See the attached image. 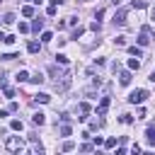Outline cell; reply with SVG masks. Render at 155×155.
I'll return each mask as SVG.
<instances>
[{"instance_id": "cell-1", "label": "cell", "mask_w": 155, "mask_h": 155, "mask_svg": "<svg viewBox=\"0 0 155 155\" xmlns=\"http://www.w3.org/2000/svg\"><path fill=\"white\" fill-rule=\"evenodd\" d=\"M5 148H7L10 153H19V150L24 148V140H22L19 136H10V138L5 140Z\"/></svg>"}, {"instance_id": "cell-2", "label": "cell", "mask_w": 155, "mask_h": 155, "mask_svg": "<svg viewBox=\"0 0 155 155\" xmlns=\"http://www.w3.org/2000/svg\"><path fill=\"white\" fill-rule=\"evenodd\" d=\"M148 99V90H133L131 94H128V102L131 104H143Z\"/></svg>"}, {"instance_id": "cell-3", "label": "cell", "mask_w": 155, "mask_h": 155, "mask_svg": "<svg viewBox=\"0 0 155 155\" xmlns=\"http://www.w3.org/2000/svg\"><path fill=\"white\" fill-rule=\"evenodd\" d=\"M70 82H73V78H70V73H63L58 80H56V90L58 92H65L68 87H70Z\"/></svg>"}, {"instance_id": "cell-4", "label": "cell", "mask_w": 155, "mask_h": 155, "mask_svg": "<svg viewBox=\"0 0 155 155\" xmlns=\"http://www.w3.org/2000/svg\"><path fill=\"white\" fill-rule=\"evenodd\" d=\"M150 39H153V36H150V27H143L140 34H138V46H148Z\"/></svg>"}, {"instance_id": "cell-5", "label": "cell", "mask_w": 155, "mask_h": 155, "mask_svg": "<svg viewBox=\"0 0 155 155\" xmlns=\"http://www.w3.org/2000/svg\"><path fill=\"white\" fill-rule=\"evenodd\" d=\"M116 27H126V10H116L114 12V19H111Z\"/></svg>"}, {"instance_id": "cell-6", "label": "cell", "mask_w": 155, "mask_h": 155, "mask_svg": "<svg viewBox=\"0 0 155 155\" xmlns=\"http://www.w3.org/2000/svg\"><path fill=\"white\" fill-rule=\"evenodd\" d=\"M107 109H109V97H102V102H99V107H97V116H104Z\"/></svg>"}, {"instance_id": "cell-7", "label": "cell", "mask_w": 155, "mask_h": 155, "mask_svg": "<svg viewBox=\"0 0 155 155\" xmlns=\"http://www.w3.org/2000/svg\"><path fill=\"white\" fill-rule=\"evenodd\" d=\"M131 78H133L131 70H121V73H119V82H121V85H131Z\"/></svg>"}, {"instance_id": "cell-8", "label": "cell", "mask_w": 155, "mask_h": 155, "mask_svg": "<svg viewBox=\"0 0 155 155\" xmlns=\"http://www.w3.org/2000/svg\"><path fill=\"white\" fill-rule=\"evenodd\" d=\"M145 140H148V145H155V126L145 128Z\"/></svg>"}, {"instance_id": "cell-9", "label": "cell", "mask_w": 155, "mask_h": 155, "mask_svg": "<svg viewBox=\"0 0 155 155\" xmlns=\"http://www.w3.org/2000/svg\"><path fill=\"white\" fill-rule=\"evenodd\" d=\"M34 102H36V104H48V102H51V94H46V92H39V94L34 97Z\"/></svg>"}, {"instance_id": "cell-10", "label": "cell", "mask_w": 155, "mask_h": 155, "mask_svg": "<svg viewBox=\"0 0 155 155\" xmlns=\"http://www.w3.org/2000/svg\"><path fill=\"white\" fill-rule=\"evenodd\" d=\"M31 124H36V126H44V124H46V114H41V111H36V114L31 116Z\"/></svg>"}, {"instance_id": "cell-11", "label": "cell", "mask_w": 155, "mask_h": 155, "mask_svg": "<svg viewBox=\"0 0 155 155\" xmlns=\"http://www.w3.org/2000/svg\"><path fill=\"white\" fill-rule=\"evenodd\" d=\"M41 29H44V19H39V17H34V22H31V31H34V34H39Z\"/></svg>"}, {"instance_id": "cell-12", "label": "cell", "mask_w": 155, "mask_h": 155, "mask_svg": "<svg viewBox=\"0 0 155 155\" xmlns=\"http://www.w3.org/2000/svg\"><path fill=\"white\" fill-rule=\"evenodd\" d=\"M48 75H51V78H53V80H58V78H61V75H63V70H61V68H58V65H48Z\"/></svg>"}, {"instance_id": "cell-13", "label": "cell", "mask_w": 155, "mask_h": 155, "mask_svg": "<svg viewBox=\"0 0 155 155\" xmlns=\"http://www.w3.org/2000/svg\"><path fill=\"white\" fill-rule=\"evenodd\" d=\"M128 53L136 56V58H140V56H143V48H140V46H128Z\"/></svg>"}, {"instance_id": "cell-14", "label": "cell", "mask_w": 155, "mask_h": 155, "mask_svg": "<svg viewBox=\"0 0 155 155\" xmlns=\"http://www.w3.org/2000/svg\"><path fill=\"white\" fill-rule=\"evenodd\" d=\"M15 80H17V82H27V80H29V73H27V70H19V73L15 75Z\"/></svg>"}, {"instance_id": "cell-15", "label": "cell", "mask_w": 155, "mask_h": 155, "mask_svg": "<svg viewBox=\"0 0 155 155\" xmlns=\"http://www.w3.org/2000/svg\"><path fill=\"white\" fill-rule=\"evenodd\" d=\"M10 128H12V131H22V128H24V124H22L19 119H12V121H10Z\"/></svg>"}, {"instance_id": "cell-16", "label": "cell", "mask_w": 155, "mask_h": 155, "mask_svg": "<svg viewBox=\"0 0 155 155\" xmlns=\"http://www.w3.org/2000/svg\"><path fill=\"white\" fill-rule=\"evenodd\" d=\"M29 82H34V85H41V82H44V75H41V73H36V75H29Z\"/></svg>"}, {"instance_id": "cell-17", "label": "cell", "mask_w": 155, "mask_h": 155, "mask_svg": "<svg viewBox=\"0 0 155 155\" xmlns=\"http://www.w3.org/2000/svg\"><path fill=\"white\" fill-rule=\"evenodd\" d=\"M22 15H24V17H34V7H31V5H24V7H22Z\"/></svg>"}, {"instance_id": "cell-18", "label": "cell", "mask_w": 155, "mask_h": 155, "mask_svg": "<svg viewBox=\"0 0 155 155\" xmlns=\"http://www.w3.org/2000/svg\"><path fill=\"white\" fill-rule=\"evenodd\" d=\"M27 48H29V53H36L41 46H39V41H29V44H27Z\"/></svg>"}, {"instance_id": "cell-19", "label": "cell", "mask_w": 155, "mask_h": 155, "mask_svg": "<svg viewBox=\"0 0 155 155\" xmlns=\"http://www.w3.org/2000/svg\"><path fill=\"white\" fill-rule=\"evenodd\" d=\"M56 63H58V65H68V56L58 53V56H56Z\"/></svg>"}, {"instance_id": "cell-20", "label": "cell", "mask_w": 155, "mask_h": 155, "mask_svg": "<svg viewBox=\"0 0 155 155\" xmlns=\"http://www.w3.org/2000/svg\"><path fill=\"white\" fill-rule=\"evenodd\" d=\"M138 68H140V61L131 58V61H128V70H138Z\"/></svg>"}, {"instance_id": "cell-21", "label": "cell", "mask_w": 155, "mask_h": 155, "mask_svg": "<svg viewBox=\"0 0 155 155\" xmlns=\"http://www.w3.org/2000/svg\"><path fill=\"white\" fill-rule=\"evenodd\" d=\"M78 111H80V114H90V104H87V102H80Z\"/></svg>"}, {"instance_id": "cell-22", "label": "cell", "mask_w": 155, "mask_h": 155, "mask_svg": "<svg viewBox=\"0 0 155 155\" xmlns=\"http://www.w3.org/2000/svg\"><path fill=\"white\" fill-rule=\"evenodd\" d=\"M145 5H148L145 0H133V2H131V7H138V10H143Z\"/></svg>"}, {"instance_id": "cell-23", "label": "cell", "mask_w": 155, "mask_h": 155, "mask_svg": "<svg viewBox=\"0 0 155 155\" xmlns=\"http://www.w3.org/2000/svg\"><path fill=\"white\" fill-rule=\"evenodd\" d=\"M2 22H5V24H12V22H15V15H12V12L2 15Z\"/></svg>"}, {"instance_id": "cell-24", "label": "cell", "mask_w": 155, "mask_h": 155, "mask_svg": "<svg viewBox=\"0 0 155 155\" xmlns=\"http://www.w3.org/2000/svg\"><path fill=\"white\" fill-rule=\"evenodd\" d=\"M119 121H121V124H133V116H131V114H121Z\"/></svg>"}, {"instance_id": "cell-25", "label": "cell", "mask_w": 155, "mask_h": 155, "mask_svg": "<svg viewBox=\"0 0 155 155\" xmlns=\"http://www.w3.org/2000/svg\"><path fill=\"white\" fill-rule=\"evenodd\" d=\"M2 92H5V97H10V99H12V97H15V90H12V87H7V85H5V87H2Z\"/></svg>"}, {"instance_id": "cell-26", "label": "cell", "mask_w": 155, "mask_h": 155, "mask_svg": "<svg viewBox=\"0 0 155 155\" xmlns=\"http://www.w3.org/2000/svg\"><path fill=\"white\" fill-rule=\"evenodd\" d=\"M70 133H73V131H70V126H68V124H63V126H61V136H70Z\"/></svg>"}, {"instance_id": "cell-27", "label": "cell", "mask_w": 155, "mask_h": 155, "mask_svg": "<svg viewBox=\"0 0 155 155\" xmlns=\"http://www.w3.org/2000/svg\"><path fill=\"white\" fill-rule=\"evenodd\" d=\"M73 148H75V143H73V140H65V143H63V148H61V150H65V153H68V150H73Z\"/></svg>"}, {"instance_id": "cell-28", "label": "cell", "mask_w": 155, "mask_h": 155, "mask_svg": "<svg viewBox=\"0 0 155 155\" xmlns=\"http://www.w3.org/2000/svg\"><path fill=\"white\" fill-rule=\"evenodd\" d=\"M51 39H53L51 31H41V41H51Z\"/></svg>"}, {"instance_id": "cell-29", "label": "cell", "mask_w": 155, "mask_h": 155, "mask_svg": "<svg viewBox=\"0 0 155 155\" xmlns=\"http://www.w3.org/2000/svg\"><path fill=\"white\" fill-rule=\"evenodd\" d=\"M114 44H116V46H126V36H116Z\"/></svg>"}, {"instance_id": "cell-30", "label": "cell", "mask_w": 155, "mask_h": 155, "mask_svg": "<svg viewBox=\"0 0 155 155\" xmlns=\"http://www.w3.org/2000/svg\"><path fill=\"white\" fill-rule=\"evenodd\" d=\"M0 58H2V61H15V58H19V56H17V53H5V56H0Z\"/></svg>"}, {"instance_id": "cell-31", "label": "cell", "mask_w": 155, "mask_h": 155, "mask_svg": "<svg viewBox=\"0 0 155 155\" xmlns=\"http://www.w3.org/2000/svg\"><path fill=\"white\" fill-rule=\"evenodd\" d=\"M114 145H116V138H107L104 140V148H114Z\"/></svg>"}, {"instance_id": "cell-32", "label": "cell", "mask_w": 155, "mask_h": 155, "mask_svg": "<svg viewBox=\"0 0 155 155\" xmlns=\"http://www.w3.org/2000/svg\"><path fill=\"white\" fill-rule=\"evenodd\" d=\"M80 150H82V153H90V150H94V145H92V143H85V145H80Z\"/></svg>"}, {"instance_id": "cell-33", "label": "cell", "mask_w": 155, "mask_h": 155, "mask_svg": "<svg viewBox=\"0 0 155 155\" xmlns=\"http://www.w3.org/2000/svg\"><path fill=\"white\" fill-rule=\"evenodd\" d=\"M46 15H48V17H56V5H48V10H46Z\"/></svg>"}, {"instance_id": "cell-34", "label": "cell", "mask_w": 155, "mask_h": 155, "mask_svg": "<svg viewBox=\"0 0 155 155\" xmlns=\"http://www.w3.org/2000/svg\"><path fill=\"white\" fill-rule=\"evenodd\" d=\"M29 29H31V27H29V24H24V22H19V31H22V34H27V31H29Z\"/></svg>"}, {"instance_id": "cell-35", "label": "cell", "mask_w": 155, "mask_h": 155, "mask_svg": "<svg viewBox=\"0 0 155 155\" xmlns=\"http://www.w3.org/2000/svg\"><path fill=\"white\" fill-rule=\"evenodd\" d=\"M102 17H104V10H97V12H94V19H97V22H99V19H102Z\"/></svg>"}, {"instance_id": "cell-36", "label": "cell", "mask_w": 155, "mask_h": 155, "mask_svg": "<svg viewBox=\"0 0 155 155\" xmlns=\"http://www.w3.org/2000/svg\"><path fill=\"white\" fill-rule=\"evenodd\" d=\"M78 24V17H68V27H75Z\"/></svg>"}, {"instance_id": "cell-37", "label": "cell", "mask_w": 155, "mask_h": 155, "mask_svg": "<svg viewBox=\"0 0 155 155\" xmlns=\"http://www.w3.org/2000/svg\"><path fill=\"white\" fill-rule=\"evenodd\" d=\"M90 29H92V31H99L102 27H99V22H92V24H90Z\"/></svg>"}, {"instance_id": "cell-38", "label": "cell", "mask_w": 155, "mask_h": 155, "mask_svg": "<svg viewBox=\"0 0 155 155\" xmlns=\"http://www.w3.org/2000/svg\"><path fill=\"white\" fill-rule=\"evenodd\" d=\"M78 36H82V27H78V29L73 31V39H78Z\"/></svg>"}, {"instance_id": "cell-39", "label": "cell", "mask_w": 155, "mask_h": 155, "mask_svg": "<svg viewBox=\"0 0 155 155\" xmlns=\"http://www.w3.org/2000/svg\"><path fill=\"white\" fill-rule=\"evenodd\" d=\"M150 19H153V22H155V7H153V10H150Z\"/></svg>"}, {"instance_id": "cell-40", "label": "cell", "mask_w": 155, "mask_h": 155, "mask_svg": "<svg viewBox=\"0 0 155 155\" xmlns=\"http://www.w3.org/2000/svg\"><path fill=\"white\" fill-rule=\"evenodd\" d=\"M148 80H150V82H155V73H150V78H148Z\"/></svg>"}, {"instance_id": "cell-41", "label": "cell", "mask_w": 155, "mask_h": 155, "mask_svg": "<svg viewBox=\"0 0 155 155\" xmlns=\"http://www.w3.org/2000/svg\"><path fill=\"white\" fill-rule=\"evenodd\" d=\"M0 41H5V34H2V31H0Z\"/></svg>"}, {"instance_id": "cell-42", "label": "cell", "mask_w": 155, "mask_h": 155, "mask_svg": "<svg viewBox=\"0 0 155 155\" xmlns=\"http://www.w3.org/2000/svg\"><path fill=\"white\" fill-rule=\"evenodd\" d=\"M29 2H34V5H39V2H41V0H29Z\"/></svg>"}, {"instance_id": "cell-43", "label": "cell", "mask_w": 155, "mask_h": 155, "mask_svg": "<svg viewBox=\"0 0 155 155\" xmlns=\"http://www.w3.org/2000/svg\"><path fill=\"white\" fill-rule=\"evenodd\" d=\"M80 2H90V0H80Z\"/></svg>"}, {"instance_id": "cell-44", "label": "cell", "mask_w": 155, "mask_h": 155, "mask_svg": "<svg viewBox=\"0 0 155 155\" xmlns=\"http://www.w3.org/2000/svg\"><path fill=\"white\" fill-rule=\"evenodd\" d=\"M0 2H5V0H0Z\"/></svg>"}]
</instances>
